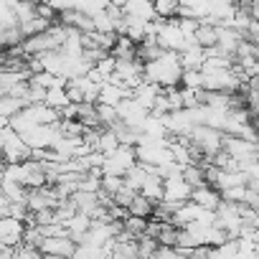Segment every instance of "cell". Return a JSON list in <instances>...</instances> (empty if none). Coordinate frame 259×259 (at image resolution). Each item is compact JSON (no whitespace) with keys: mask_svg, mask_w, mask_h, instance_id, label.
Listing matches in <instances>:
<instances>
[{"mask_svg":"<svg viewBox=\"0 0 259 259\" xmlns=\"http://www.w3.org/2000/svg\"><path fill=\"white\" fill-rule=\"evenodd\" d=\"M191 201H193V203H198V206H203V208H208V211H219V206L224 203V193H221L216 186L203 183V186L193 188Z\"/></svg>","mask_w":259,"mask_h":259,"instance_id":"obj_12","label":"cell"},{"mask_svg":"<svg viewBox=\"0 0 259 259\" xmlns=\"http://www.w3.org/2000/svg\"><path fill=\"white\" fill-rule=\"evenodd\" d=\"M143 196H148L150 201H155V203H160L163 198H165V181L155 173V168L150 170V176H148V181H145V186H143V191H140Z\"/></svg>","mask_w":259,"mask_h":259,"instance_id":"obj_17","label":"cell"},{"mask_svg":"<svg viewBox=\"0 0 259 259\" xmlns=\"http://www.w3.org/2000/svg\"><path fill=\"white\" fill-rule=\"evenodd\" d=\"M99 107V119H102V127H114V124H119L122 119H119V112H117V107H109V104H97Z\"/></svg>","mask_w":259,"mask_h":259,"instance_id":"obj_30","label":"cell"},{"mask_svg":"<svg viewBox=\"0 0 259 259\" xmlns=\"http://www.w3.org/2000/svg\"><path fill=\"white\" fill-rule=\"evenodd\" d=\"M155 201H150L148 196H143V193H138L135 196V201L133 203H130V213H133V216H143V219H153V213H155Z\"/></svg>","mask_w":259,"mask_h":259,"instance_id":"obj_23","label":"cell"},{"mask_svg":"<svg viewBox=\"0 0 259 259\" xmlns=\"http://www.w3.org/2000/svg\"><path fill=\"white\" fill-rule=\"evenodd\" d=\"M183 178H186L193 188H198V186L208 183V181H206V165H198V163L183 165Z\"/></svg>","mask_w":259,"mask_h":259,"instance_id":"obj_26","label":"cell"},{"mask_svg":"<svg viewBox=\"0 0 259 259\" xmlns=\"http://www.w3.org/2000/svg\"><path fill=\"white\" fill-rule=\"evenodd\" d=\"M138 244H140V256H155V251L160 249V241L155 236H150V234L140 236Z\"/></svg>","mask_w":259,"mask_h":259,"instance_id":"obj_34","label":"cell"},{"mask_svg":"<svg viewBox=\"0 0 259 259\" xmlns=\"http://www.w3.org/2000/svg\"><path fill=\"white\" fill-rule=\"evenodd\" d=\"M28 191L31 188H26L23 183L11 181V178H3V186H0V196H6V198H11L16 203H26L28 201Z\"/></svg>","mask_w":259,"mask_h":259,"instance_id":"obj_20","label":"cell"},{"mask_svg":"<svg viewBox=\"0 0 259 259\" xmlns=\"http://www.w3.org/2000/svg\"><path fill=\"white\" fill-rule=\"evenodd\" d=\"M76 246L79 244L71 236H49V239L41 241V251L44 254H56V256H66V259L74 256Z\"/></svg>","mask_w":259,"mask_h":259,"instance_id":"obj_13","label":"cell"},{"mask_svg":"<svg viewBox=\"0 0 259 259\" xmlns=\"http://www.w3.org/2000/svg\"><path fill=\"white\" fill-rule=\"evenodd\" d=\"M71 259H109L107 256V251L102 249V246H94V244H79L76 246V251H74V256Z\"/></svg>","mask_w":259,"mask_h":259,"instance_id":"obj_27","label":"cell"},{"mask_svg":"<svg viewBox=\"0 0 259 259\" xmlns=\"http://www.w3.org/2000/svg\"><path fill=\"white\" fill-rule=\"evenodd\" d=\"M13 259H46V254L41 251V246L21 244V246H16V256Z\"/></svg>","mask_w":259,"mask_h":259,"instance_id":"obj_32","label":"cell"},{"mask_svg":"<svg viewBox=\"0 0 259 259\" xmlns=\"http://www.w3.org/2000/svg\"><path fill=\"white\" fill-rule=\"evenodd\" d=\"M26 107H31L28 99H21V97H13V94H3V97H0V114H3V119H13Z\"/></svg>","mask_w":259,"mask_h":259,"instance_id":"obj_18","label":"cell"},{"mask_svg":"<svg viewBox=\"0 0 259 259\" xmlns=\"http://www.w3.org/2000/svg\"><path fill=\"white\" fill-rule=\"evenodd\" d=\"M206 59H208V51H206L203 46H198V44H191V46H186V49L181 51V64H183V69H203Z\"/></svg>","mask_w":259,"mask_h":259,"instance_id":"obj_16","label":"cell"},{"mask_svg":"<svg viewBox=\"0 0 259 259\" xmlns=\"http://www.w3.org/2000/svg\"><path fill=\"white\" fill-rule=\"evenodd\" d=\"M160 92H163V87H158V84H153V81H148V79H145L140 87H135V89H133V99H138L145 109H150V112H153V107H155V102H158Z\"/></svg>","mask_w":259,"mask_h":259,"instance_id":"obj_15","label":"cell"},{"mask_svg":"<svg viewBox=\"0 0 259 259\" xmlns=\"http://www.w3.org/2000/svg\"><path fill=\"white\" fill-rule=\"evenodd\" d=\"M46 259H66V256H56V254H46Z\"/></svg>","mask_w":259,"mask_h":259,"instance_id":"obj_37","label":"cell"},{"mask_svg":"<svg viewBox=\"0 0 259 259\" xmlns=\"http://www.w3.org/2000/svg\"><path fill=\"white\" fill-rule=\"evenodd\" d=\"M138 259H153V256H138Z\"/></svg>","mask_w":259,"mask_h":259,"instance_id":"obj_39","label":"cell"},{"mask_svg":"<svg viewBox=\"0 0 259 259\" xmlns=\"http://www.w3.org/2000/svg\"><path fill=\"white\" fill-rule=\"evenodd\" d=\"M183 64H181V54L178 51H165L160 59L145 64V79L168 89V87H181L183 79Z\"/></svg>","mask_w":259,"mask_h":259,"instance_id":"obj_1","label":"cell"},{"mask_svg":"<svg viewBox=\"0 0 259 259\" xmlns=\"http://www.w3.org/2000/svg\"><path fill=\"white\" fill-rule=\"evenodd\" d=\"M28 224L16 216H3L0 219V244L3 246H21L26 241Z\"/></svg>","mask_w":259,"mask_h":259,"instance_id":"obj_7","label":"cell"},{"mask_svg":"<svg viewBox=\"0 0 259 259\" xmlns=\"http://www.w3.org/2000/svg\"><path fill=\"white\" fill-rule=\"evenodd\" d=\"M46 104L61 112L64 107H69V104H74V102L69 99V92H66V87H56V89H49V94H46Z\"/></svg>","mask_w":259,"mask_h":259,"instance_id":"obj_25","label":"cell"},{"mask_svg":"<svg viewBox=\"0 0 259 259\" xmlns=\"http://www.w3.org/2000/svg\"><path fill=\"white\" fill-rule=\"evenodd\" d=\"M165 127L170 130V138H188L196 127V119L191 114V109H176V112H168L163 117Z\"/></svg>","mask_w":259,"mask_h":259,"instance_id":"obj_8","label":"cell"},{"mask_svg":"<svg viewBox=\"0 0 259 259\" xmlns=\"http://www.w3.org/2000/svg\"><path fill=\"white\" fill-rule=\"evenodd\" d=\"M31 79V71H11V69H3L0 71V94H11L21 81H28Z\"/></svg>","mask_w":259,"mask_h":259,"instance_id":"obj_19","label":"cell"},{"mask_svg":"<svg viewBox=\"0 0 259 259\" xmlns=\"http://www.w3.org/2000/svg\"><path fill=\"white\" fill-rule=\"evenodd\" d=\"M79 0H51V6L56 13H66V11H76Z\"/></svg>","mask_w":259,"mask_h":259,"instance_id":"obj_36","label":"cell"},{"mask_svg":"<svg viewBox=\"0 0 259 259\" xmlns=\"http://www.w3.org/2000/svg\"><path fill=\"white\" fill-rule=\"evenodd\" d=\"M191 193H193V186L183 178V173L181 176H173V178H165V198L163 201L183 206V203L191 201Z\"/></svg>","mask_w":259,"mask_h":259,"instance_id":"obj_10","label":"cell"},{"mask_svg":"<svg viewBox=\"0 0 259 259\" xmlns=\"http://www.w3.org/2000/svg\"><path fill=\"white\" fill-rule=\"evenodd\" d=\"M216 224L231 236V239H239L241 231H244V216H241V208L239 203H231V201H224L216 211Z\"/></svg>","mask_w":259,"mask_h":259,"instance_id":"obj_6","label":"cell"},{"mask_svg":"<svg viewBox=\"0 0 259 259\" xmlns=\"http://www.w3.org/2000/svg\"><path fill=\"white\" fill-rule=\"evenodd\" d=\"M224 193V201H231V203H246L249 201V186H236V188H229V191H221Z\"/></svg>","mask_w":259,"mask_h":259,"instance_id":"obj_33","label":"cell"},{"mask_svg":"<svg viewBox=\"0 0 259 259\" xmlns=\"http://www.w3.org/2000/svg\"><path fill=\"white\" fill-rule=\"evenodd\" d=\"M109 8V0H79L76 3V11H81V13H87V16H99V13H104Z\"/></svg>","mask_w":259,"mask_h":259,"instance_id":"obj_28","label":"cell"},{"mask_svg":"<svg viewBox=\"0 0 259 259\" xmlns=\"http://www.w3.org/2000/svg\"><path fill=\"white\" fill-rule=\"evenodd\" d=\"M117 112H119V119L127 124V127H135V130H143V124H145V119L150 117V109H145L138 99H133V97H127L119 107H117Z\"/></svg>","mask_w":259,"mask_h":259,"instance_id":"obj_9","label":"cell"},{"mask_svg":"<svg viewBox=\"0 0 259 259\" xmlns=\"http://www.w3.org/2000/svg\"><path fill=\"white\" fill-rule=\"evenodd\" d=\"M138 163H140L138 160V150L133 145H119L112 155H107V160L102 165V173L104 176H122L124 178Z\"/></svg>","mask_w":259,"mask_h":259,"instance_id":"obj_5","label":"cell"},{"mask_svg":"<svg viewBox=\"0 0 259 259\" xmlns=\"http://www.w3.org/2000/svg\"><path fill=\"white\" fill-rule=\"evenodd\" d=\"M188 140L206 155V160H211L216 153L224 150V133H221V130L208 127V124H196L193 133L188 135Z\"/></svg>","mask_w":259,"mask_h":259,"instance_id":"obj_4","label":"cell"},{"mask_svg":"<svg viewBox=\"0 0 259 259\" xmlns=\"http://www.w3.org/2000/svg\"><path fill=\"white\" fill-rule=\"evenodd\" d=\"M256 256H259V241H256Z\"/></svg>","mask_w":259,"mask_h":259,"instance_id":"obj_38","label":"cell"},{"mask_svg":"<svg viewBox=\"0 0 259 259\" xmlns=\"http://www.w3.org/2000/svg\"><path fill=\"white\" fill-rule=\"evenodd\" d=\"M148 224H150V219H143V216H133V213H130V216L122 221V229H124V234H130L133 239H140V236H145Z\"/></svg>","mask_w":259,"mask_h":259,"instance_id":"obj_24","label":"cell"},{"mask_svg":"<svg viewBox=\"0 0 259 259\" xmlns=\"http://www.w3.org/2000/svg\"><path fill=\"white\" fill-rule=\"evenodd\" d=\"M92 224H94V219L79 211V213H74V216L66 221V231H69V236H71L76 244H84V241H87V234H89V229H92Z\"/></svg>","mask_w":259,"mask_h":259,"instance_id":"obj_14","label":"cell"},{"mask_svg":"<svg viewBox=\"0 0 259 259\" xmlns=\"http://www.w3.org/2000/svg\"><path fill=\"white\" fill-rule=\"evenodd\" d=\"M183 89H203V71L201 69H186L181 79Z\"/></svg>","mask_w":259,"mask_h":259,"instance_id":"obj_29","label":"cell"},{"mask_svg":"<svg viewBox=\"0 0 259 259\" xmlns=\"http://www.w3.org/2000/svg\"><path fill=\"white\" fill-rule=\"evenodd\" d=\"M138 150V160L150 165V168H158L168 160H173V153H170V138L168 140H160V138H150L143 133L140 143L135 145Z\"/></svg>","mask_w":259,"mask_h":259,"instance_id":"obj_2","label":"cell"},{"mask_svg":"<svg viewBox=\"0 0 259 259\" xmlns=\"http://www.w3.org/2000/svg\"><path fill=\"white\" fill-rule=\"evenodd\" d=\"M135 196H138V191H135V188H130V186L124 183V188L114 196V203H117V206H122V208H130V203L135 201Z\"/></svg>","mask_w":259,"mask_h":259,"instance_id":"obj_35","label":"cell"},{"mask_svg":"<svg viewBox=\"0 0 259 259\" xmlns=\"http://www.w3.org/2000/svg\"><path fill=\"white\" fill-rule=\"evenodd\" d=\"M196 44L203 46V49H213L219 46V26L208 23V21H201L198 31H196Z\"/></svg>","mask_w":259,"mask_h":259,"instance_id":"obj_21","label":"cell"},{"mask_svg":"<svg viewBox=\"0 0 259 259\" xmlns=\"http://www.w3.org/2000/svg\"><path fill=\"white\" fill-rule=\"evenodd\" d=\"M150 165H145V163H138L133 170H130L127 176H124V183L130 186V188H135L138 193L143 191V186H145V181H148V176H150Z\"/></svg>","mask_w":259,"mask_h":259,"instance_id":"obj_22","label":"cell"},{"mask_svg":"<svg viewBox=\"0 0 259 259\" xmlns=\"http://www.w3.org/2000/svg\"><path fill=\"white\" fill-rule=\"evenodd\" d=\"M0 145H3V158H6V163H26V160L33 158V148L11 127V122L3 124V133H0Z\"/></svg>","mask_w":259,"mask_h":259,"instance_id":"obj_3","label":"cell"},{"mask_svg":"<svg viewBox=\"0 0 259 259\" xmlns=\"http://www.w3.org/2000/svg\"><path fill=\"white\" fill-rule=\"evenodd\" d=\"M122 11H124L127 18H138V21H145V23H155L160 18L155 0H127V6Z\"/></svg>","mask_w":259,"mask_h":259,"instance_id":"obj_11","label":"cell"},{"mask_svg":"<svg viewBox=\"0 0 259 259\" xmlns=\"http://www.w3.org/2000/svg\"><path fill=\"white\" fill-rule=\"evenodd\" d=\"M122 188H124V178H122V176H102V191H104L107 196L114 198Z\"/></svg>","mask_w":259,"mask_h":259,"instance_id":"obj_31","label":"cell"}]
</instances>
